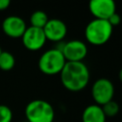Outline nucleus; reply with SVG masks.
<instances>
[{
	"label": "nucleus",
	"mask_w": 122,
	"mask_h": 122,
	"mask_svg": "<svg viewBox=\"0 0 122 122\" xmlns=\"http://www.w3.org/2000/svg\"><path fill=\"white\" fill-rule=\"evenodd\" d=\"M62 85L71 92H79L87 87L90 81V71L82 62H66L60 72Z\"/></svg>",
	"instance_id": "obj_1"
},
{
	"label": "nucleus",
	"mask_w": 122,
	"mask_h": 122,
	"mask_svg": "<svg viewBox=\"0 0 122 122\" xmlns=\"http://www.w3.org/2000/svg\"><path fill=\"white\" fill-rule=\"evenodd\" d=\"M112 34V27L108 20L93 18L85 28V37L87 41L95 46H100L108 42Z\"/></svg>",
	"instance_id": "obj_2"
},
{
	"label": "nucleus",
	"mask_w": 122,
	"mask_h": 122,
	"mask_svg": "<svg viewBox=\"0 0 122 122\" xmlns=\"http://www.w3.org/2000/svg\"><path fill=\"white\" fill-rule=\"evenodd\" d=\"M27 122H52L54 119L53 107L46 100L34 99L25 108Z\"/></svg>",
	"instance_id": "obj_3"
},
{
	"label": "nucleus",
	"mask_w": 122,
	"mask_h": 122,
	"mask_svg": "<svg viewBox=\"0 0 122 122\" xmlns=\"http://www.w3.org/2000/svg\"><path fill=\"white\" fill-rule=\"evenodd\" d=\"M66 62L62 51L53 48L41 54L38 60V68L45 74H57L61 72Z\"/></svg>",
	"instance_id": "obj_4"
},
{
	"label": "nucleus",
	"mask_w": 122,
	"mask_h": 122,
	"mask_svg": "<svg viewBox=\"0 0 122 122\" xmlns=\"http://www.w3.org/2000/svg\"><path fill=\"white\" fill-rule=\"evenodd\" d=\"M55 49L62 51L67 62H82L87 56L88 48L86 44L81 40H71L67 43L58 42V46Z\"/></svg>",
	"instance_id": "obj_5"
},
{
	"label": "nucleus",
	"mask_w": 122,
	"mask_h": 122,
	"mask_svg": "<svg viewBox=\"0 0 122 122\" xmlns=\"http://www.w3.org/2000/svg\"><path fill=\"white\" fill-rule=\"evenodd\" d=\"M114 86L108 78H99L92 84V96L98 106H103L107 102L113 99Z\"/></svg>",
	"instance_id": "obj_6"
},
{
	"label": "nucleus",
	"mask_w": 122,
	"mask_h": 122,
	"mask_svg": "<svg viewBox=\"0 0 122 122\" xmlns=\"http://www.w3.org/2000/svg\"><path fill=\"white\" fill-rule=\"evenodd\" d=\"M21 38L24 47L30 51H38L42 49L47 41L43 29L31 26L26 29Z\"/></svg>",
	"instance_id": "obj_7"
},
{
	"label": "nucleus",
	"mask_w": 122,
	"mask_h": 122,
	"mask_svg": "<svg viewBox=\"0 0 122 122\" xmlns=\"http://www.w3.org/2000/svg\"><path fill=\"white\" fill-rule=\"evenodd\" d=\"M89 10L94 18L108 20L116 12V5L112 0H92L89 3Z\"/></svg>",
	"instance_id": "obj_8"
},
{
	"label": "nucleus",
	"mask_w": 122,
	"mask_h": 122,
	"mask_svg": "<svg viewBox=\"0 0 122 122\" xmlns=\"http://www.w3.org/2000/svg\"><path fill=\"white\" fill-rule=\"evenodd\" d=\"M43 30L47 40L58 43L65 38L67 34V26L60 19H49L43 28Z\"/></svg>",
	"instance_id": "obj_9"
},
{
	"label": "nucleus",
	"mask_w": 122,
	"mask_h": 122,
	"mask_svg": "<svg viewBox=\"0 0 122 122\" xmlns=\"http://www.w3.org/2000/svg\"><path fill=\"white\" fill-rule=\"evenodd\" d=\"M27 29L26 22L23 18L17 15L7 16L2 22V30L6 35L11 38L22 37Z\"/></svg>",
	"instance_id": "obj_10"
},
{
	"label": "nucleus",
	"mask_w": 122,
	"mask_h": 122,
	"mask_svg": "<svg viewBox=\"0 0 122 122\" xmlns=\"http://www.w3.org/2000/svg\"><path fill=\"white\" fill-rule=\"evenodd\" d=\"M82 122H106L101 106L96 104L87 106L82 112Z\"/></svg>",
	"instance_id": "obj_11"
},
{
	"label": "nucleus",
	"mask_w": 122,
	"mask_h": 122,
	"mask_svg": "<svg viewBox=\"0 0 122 122\" xmlns=\"http://www.w3.org/2000/svg\"><path fill=\"white\" fill-rule=\"evenodd\" d=\"M15 65V58L13 54L8 51H2L0 53V70L8 71L13 69Z\"/></svg>",
	"instance_id": "obj_12"
},
{
	"label": "nucleus",
	"mask_w": 122,
	"mask_h": 122,
	"mask_svg": "<svg viewBox=\"0 0 122 122\" xmlns=\"http://www.w3.org/2000/svg\"><path fill=\"white\" fill-rule=\"evenodd\" d=\"M48 20H49V17L47 15V13L43 10H35L31 13L30 17V26L39 28V29H43L45 27V25L47 24Z\"/></svg>",
	"instance_id": "obj_13"
},
{
	"label": "nucleus",
	"mask_w": 122,
	"mask_h": 122,
	"mask_svg": "<svg viewBox=\"0 0 122 122\" xmlns=\"http://www.w3.org/2000/svg\"><path fill=\"white\" fill-rule=\"evenodd\" d=\"M101 108L106 117H113L119 112V105L113 100L107 102L106 104L101 106Z\"/></svg>",
	"instance_id": "obj_14"
},
{
	"label": "nucleus",
	"mask_w": 122,
	"mask_h": 122,
	"mask_svg": "<svg viewBox=\"0 0 122 122\" xmlns=\"http://www.w3.org/2000/svg\"><path fill=\"white\" fill-rule=\"evenodd\" d=\"M12 111L7 105H0V122H11Z\"/></svg>",
	"instance_id": "obj_15"
},
{
	"label": "nucleus",
	"mask_w": 122,
	"mask_h": 122,
	"mask_svg": "<svg viewBox=\"0 0 122 122\" xmlns=\"http://www.w3.org/2000/svg\"><path fill=\"white\" fill-rule=\"evenodd\" d=\"M108 22L110 23V25L113 28L115 26H118L121 22V16L117 13V12H114L112 15H111L109 18H108Z\"/></svg>",
	"instance_id": "obj_16"
},
{
	"label": "nucleus",
	"mask_w": 122,
	"mask_h": 122,
	"mask_svg": "<svg viewBox=\"0 0 122 122\" xmlns=\"http://www.w3.org/2000/svg\"><path fill=\"white\" fill-rule=\"evenodd\" d=\"M10 2V0H0V10H5L9 8Z\"/></svg>",
	"instance_id": "obj_17"
},
{
	"label": "nucleus",
	"mask_w": 122,
	"mask_h": 122,
	"mask_svg": "<svg viewBox=\"0 0 122 122\" xmlns=\"http://www.w3.org/2000/svg\"><path fill=\"white\" fill-rule=\"evenodd\" d=\"M118 77H119V80L122 82V68L120 69V71H119V72H118Z\"/></svg>",
	"instance_id": "obj_18"
},
{
	"label": "nucleus",
	"mask_w": 122,
	"mask_h": 122,
	"mask_svg": "<svg viewBox=\"0 0 122 122\" xmlns=\"http://www.w3.org/2000/svg\"><path fill=\"white\" fill-rule=\"evenodd\" d=\"M1 51H2V50H1V48H0V53H1Z\"/></svg>",
	"instance_id": "obj_19"
}]
</instances>
